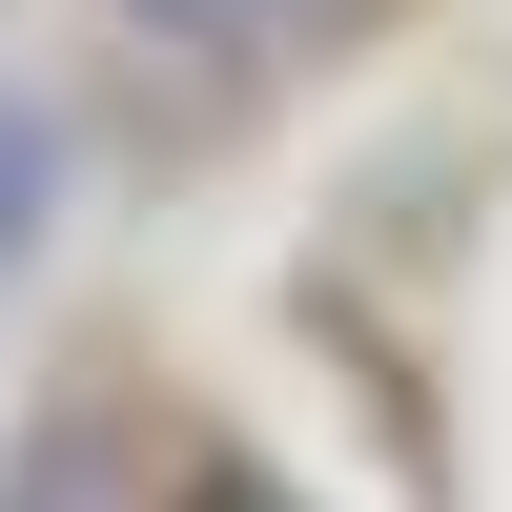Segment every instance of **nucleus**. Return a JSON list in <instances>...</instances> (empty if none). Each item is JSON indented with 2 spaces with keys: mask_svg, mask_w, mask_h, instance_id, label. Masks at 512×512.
<instances>
[{
  "mask_svg": "<svg viewBox=\"0 0 512 512\" xmlns=\"http://www.w3.org/2000/svg\"><path fill=\"white\" fill-rule=\"evenodd\" d=\"M0 512H164V492L103 410H41V431H0Z\"/></svg>",
  "mask_w": 512,
  "mask_h": 512,
  "instance_id": "f257e3e1",
  "label": "nucleus"
},
{
  "mask_svg": "<svg viewBox=\"0 0 512 512\" xmlns=\"http://www.w3.org/2000/svg\"><path fill=\"white\" fill-rule=\"evenodd\" d=\"M62 205H82V144H62V103H21V82H0V287L62 246Z\"/></svg>",
  "mask_w": 512,
  "mask_h": 512,
  "instance_id": "f03ea898",
  "label": "nucleus"
},
{
  "mask_svg": "<svg viewBox=\"0 0 512 512\" xmlns=\"http://www.w3.org/2000/svg\"><path fill=\"white\" fill-rule=\"evenodd\" d=\"M123 41H164V62H246V41H287L308 0H103Z\"/></svg>",
  "mask_w": 512,
  "mask_h": 512,
  "instance_id": "7ed1b4c3",
  "label": "nucleus"
},
{
  "mask_svg": "<svg viewBox=\"0 0 512 512\" xmlns=\"http://www.w3.org/2000/svg\"><path fill=\"white\" fill-rule=\"evenodd\" d=\"M164 512H267V492H246V472H185V492H164Z\"/></svg>",
  "mask_w": 512,
  "mask_h": 512,
  "instance_id": "20e7f679",
  "label": "nucleus"
}]
</instances>
